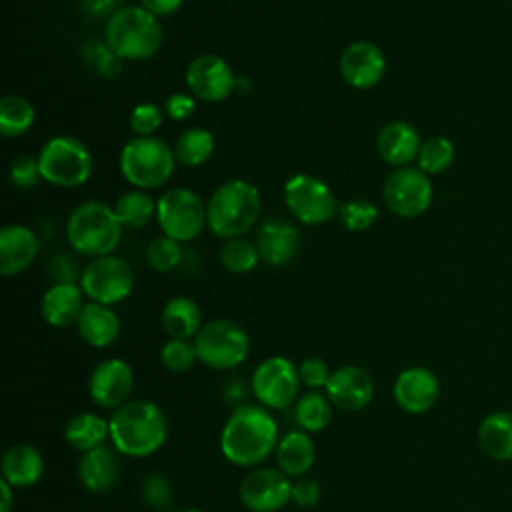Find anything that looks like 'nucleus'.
<instances>
[{"label": "nucleus", "instance_id": "f257e3e1", "mask_svg": "<svg viewBox=\"0 0 512 512\" xmlns=\"http://www.w3.org/2000/svg\"><path fill=\"white\" fill-rule=\"evenodd\" d=\"M278 424L262 404H242L232 410L220 432L224 458L242 468L266 462L278 446Z\"/></svg>", "mask_w": 512, "mask_h": 512}, {"label": "nucleus", "instance_id": "f03ea898", "mask_svg": "<svg viewBox=\"0 0 512 512\" xmlns=\"http://www.w3.org/2000/svg\"><path fill=\"white\" fill-rule=\"evenodd\" d=\"M108 422L112 446L130 458L152 456L168 438V420L152 400H128Z\"/></svg>", "mask_w": 512, "mask_h": 512}, {"label": "nucleus", "instance_id": "7ed1b4c3", "mask_svg": "<svg viewBox=\"0 0 512 512\" xmlns=\"http://www.w3.org/2000/svg\"><path fill=\"white\" fill-rule=\"evenodd\" d=\"M260 192L248 180H226L210 196L208 228L222 240L240 238L250 232L260 216Z\"/></svg>", "mask_w": 512, "mask_h": 512}, {"label": "nucleus", "instance_id": "20e7f679", "mask_svg": "<svg viewBox=\"0 0 512 512\" xmlns=\"http://www.w3.org/2000/svg\"><path fill=\"white\" fill-rule=\"evenodd\" d=\"M124 226L120 224L112 206L100 200H86L78 204L66 222L68 244L82 256H108L120 244Z\"/></svg>", "mask_w": 512, "mask_h": 512}, {"label": "nucleus", "instance_id": "39448f33", "mask_svg": "<svg viewBox=\"0 0 512 512\" xmlns=\"http://www.w3.org/2000/svg\"><path fill=\"white\" fill-rule=\"evenodd\" d=\"M162 26L158 18L142 6H122L116 10L104 28L106 46L120 60L152 58L162 44Z\"/></svg>", "mask_w": 512, "mask_h": 512}, {"label": "nucleus", "instance_id": "423d86ee", "mask_svg": "<svg viewBox=\"0 0 512 512\" xmlns=\"http://www.w3.org/2000/svg\"><path fill=\"white\" fill-rule=\"evenodd\" d=\"M120 172L128 184L152 190L166 184L176 168L174 148L156 136H134L120 150Z\"/></svg>", "mask_w": 512, "mask_h": 512}, {"label": "nucleus", "instance_id": "0eeeda50", "mask_svg": "<svg viewBox=\"0 0 512 512\" xmlns=\"http://www.w3.org/2000/svg\"><path fill=\"white\" fill-rule=\"evenodd\" d=\"M36 158L42 180L56 188H78L92 176L94 160L88 146L70 134L52 136Z\"/></svg>", "mask_w": 512, "mask_h": 512}, {"label": "nucleus", "instance_id": "6e6552de", "mask_svg": "<svg viewBox=\"0 0 512 512\" xmlns=\"http://www.w3.org/2000/svg\"><path fill=\"white\" fill-rule=\"evenodd\" d=\"M198 362L212 370H230L242 364L250 352L246 330L228 318H214L202 324L194 336Z\"/></svg>", "mask_w": 512, "mask_h": 512}, {"label": "nucleus", "instance_id": "1a4fd4ad", "mask_svg": "<svg viewBox=\"0 0 512 512\" xmlns=\"http://www.w3.org/2000/svg\"><path fill=\"white\" fill-rule=\"evenodd\" d=\"M156 222L166 236L188 242L208 226V208L196 192L170 188L156 200Z\"/></svg>", "mask_w": 512, "mask_h": 512}, {"label": "nucleus", "instance_id": "9d476101", "mask_svg": "<svg viewBox=\"0 0 512 512\" xmlns=\"http://www.w3.org/2000/svg\"><path fill=\"white\" fill-rule=\"evenodd\" d=\"M284 204L288 212L306 226H320L338 216V200L332 188L312 176L294 174L284 184Z\"/></svg>", "mask_w": 512, "mask_h": 512}, {"label": "nucleus", "instance_id": "9b49d317", "mask_svg": "<svg viewBox=\"0 0 512 512\" xmlns=\"http://www.w3.org/2000/svg\"><path fill=\"white\" fill-rule=\"evenodd\" d=\"M80 288L90 302L112 306L130 296L134 272L126 260L114 254L92 258L80 274Z\"/></svg>", "mask_w": 512, "mask_h": 512}, {"label": "nucleus", "instance_id": "f8f14e48", "mask_svg": "<svg viewBox=\"0 0 512 512\" xmlns=\"http://www.w3.org/2000/svg\"><path fill=\"white\" fill-rule=\"evenodd\" d=\"M386 208L400 218L422 216L432 204L430 176L418 166L394 168L382 186Z\"/></svg>", "mask_w": 512, "mask_h": 512}, {"label": "nucleus", "instance_id": "ddd939ff", "mask_svg": "<svg viewBox=\"0 0 512 512\" xmlns=\"http://www.w3.org/2000/svg\"><path fill=\"white\" fill-rule=\"evenodd\" d=\"M252 392L268 410H282L298 400L300 376L298 366L286 356H268L264 358L252 374Z\"/></svg>", "mask_w": 512, "mask_h": 512}, {"label": "nucleus", "instance_id": "4468645a", "mask_svg": "<svg viewBox=\"0 0 512 512\" xmlns=\"http://www.w3.org/2000/svg\"><path fill=\"white\" fill-rule=\"evenodd\" d=\"M238 496L250 512H278L292 502V482L280 468L256 466L242 478Z\"/></svg>", "mask_w": 512, "mask_h": 512}, {"label": "nucleus", "instance_id": "2eb2a0df", "mask_svg": "<svg viewBox=\"0 0 512 512\" xmlns=\"http://www.w3.org/2000/svg\"><path fill=\"white\" fill-rule=\"evenodd\" d=\"M184 78L190 92L206 102H222L238 86L230 64L218 54H198L192 58Z\"/></svg>", "mask_w": 512, "mask_h": 512}, {"label": "nucleus", "instance_id": "dca6fc26", "mask_svg": "<svg viewBox=\"0 0 512 512\" xmlns=\"http://www.w3.org/2000/svg\"><path fill=\"white\" fill-rule=\"evenodd\" d=\"M134 388V372L128 362L120 358H106L98 362L88 376L90 400L102 410H118L130 400Z\"/></svg>", "mask_w": 512, "mask_h": 512}, {"label": "nucleus", "instance_id": "f3484780", "mask_svg": "<svg viewBox=\"0 0 512 512\" xmlns=\"http://www.w3.org/2000/svg\"><path fill=\"white\" fill-rule=\"evenodd\" d=\"M324 394L334 408L344 412H358L374 398V378L368 370L356 364H344L332 370Z\"/></svg>", "mask_w": 512, "mask_h": 512}, {"label": "nucleus", "instance_id": "a211bd4d", "mask_svg": "<svg viewBox=\"0 0 512 512\" xmlns=\"http://www.w3.org/2000/svg\"><path fill=\"white\" fill-rule=\"evenodd\" d=\"M392 398L404 412L424 414L440 398V380L426 366L404 368L394 380Z\"/></svg>", "mask_w": 512, "mask_h": 512}, {"label": "nucleus", "instance_id": "6ab92c4d", "mask_svg": "<svg viewBox=\"0 0 512 512\" xmlns=\"http://www.w3.org/2000/svg\"><path fill=\"white\" fill-rule=\"evenodd\" d=\"M386 72L384 52L368 40L352 42L340 54V74L344 82L358 90L376 86Z\"/></svg>", "mask_w": 512, "mask_h": 512}, {"label": "nucleus", "instance_id": "aec40b11", "mask_svg": "<svg viewBox=\"0 0 512 512\" xmlns=\"http://www.w3.org/2000/svg\"><path fill=\"white\" fill-rule=\"evenodd\" d=\"M256 246L262 262L270 266H286L298 256L302 234L290 220L282 216H268L258 226Z\"/></svg>", "mask_w": 512, "mask_h": 512}, {"label": "nucleus", "instance_id": "412c9836", "mask_svg": "<svg viewBox=\"0 0 512 512\" xmlns=\"http://www.w3.org/2000/svg\"><path fill=\"white\" fill-rule=\"evenodd\" d=\"M114 446H100L80 454L76 464V476L80 484L92 494H104L112 490L120 480V458Z\"/></svg>", "mask_w": 512, "mask_h": 512}, {"label": "nucleus", "instance_id": "4be33fe9", "mask_svg": "<svg viewBox=\"0 0 512 512\" xmlns=\"http://www.w3.org/2000/svg\"><path fill=\"white\" fill-rule=\"evenodd\" d=\"M38 236L22 224H8L0 230V272L4 276L22 274L38 256Z\"/></svg>", "mask_w": 512, "mask_h": 512}, {"label": "nucleus", "instance_id": "5701e85b", "mask_svg": "<svg viewBox=\"0 0 512 512\" xmlns=\"http://www.w3.org/2000/svg\"><path fill=\"white\" fill-rule=\"evenodd\" d=\"M420 146H422V140L418 130L406 120L388 122L386 126L380 128L376 136L378 156L394 168L410 166V162L416 160Z\"/></svg>", "mask_w": 512, "mask_h": 512}, {"label": "nucleus", "instance_id": "b1692460", "mask_svg": "<svg viewBox=\"0 0 512 512\" xmlns=\"http://www.w3.org/2000/svg\"><path fill=\"white\" fill-rule=\"evenodd\" d=\"M84 304L86 302L80 284L56 282L42 294L40 314L48 326L66 328L78 322Z\"/></svg>", "mask_w": 512, "mask_h": 512}, {"label": "nucleus", "instance_id": "393cba45", "mask_svg": "<svg viewBox=\"0 0 512 512\" xmlns=\"http://www.w3.org/2000/svg\"><path fill=\"white\" fill-rule=\"evenodd\" d=\"M2 480L12 488H30L44 474V458L32 444H14L6 448L0 464Z\"/></svg>", "mask_w": 512, "mask_h": 512}, {"label": "nucleus", "instance_id": "a878e982", "mask_svg": "<svg viewBox=\"0 0 512 512\" xmlns=\"http://www.w3.org/2000/svg\"><path fill=\"white\" fill-rule=\"evenodd\" d=\"M76 328L80 338L88 346L106 348L118 340L122 326H120L118 314L110 306L98 304V302H86L76 322Z\"/></svg>", "mask_w": 512, "mask_h": 512}, {"label": "nucleus", "instance_id": "bb28decb", "mask_svg": "<svg viewBox=\"0 0 512 512\" xmlns=\"http://www.w3.org/2000/svg\"><path fill=\"white\" fill-rule=\"evenodd\" d=\"M276 468H280L288 478H302L316 460V446L308 432L292 430L278 440Z\"/></svg>", "mask_w": 512, "mask_h": 512}, {"label": "nucleus", "instance_id": "cd10ccee", "mask_svg": "<svg viewBox=\"0 0 512 512\" xmlns=\"http://www.w3.org/2000/svg\"><path fill=\"white\" fill-rule=\"evenodd\" d=\"M476 438L482 452L492 460H512V412L494 410L486 414L478 424Z\"/></svg>", "mask_w": 512, "mask_h": 512}, {"label": "nucleus", "instance_id": "c85d7f7f", "mask_svg": "<svg viewBox=\"0 0 512 512\" xmlns=\"http://www.w3.org/2000/svg\"><path fill=\"white\" fill-rule=\"evenodd\" d=\"M160 322L164 332L174 340H194L204 324L200 306L188 296L170 298L162 308Z\"/></svg>", "mask_w": 512, "mask_h": 512}, {"label": "nucleus", "instance_id": "c756f323", "mask_svg": "<svg viewBox=\"0 0 512 512\" xmlns=\"http://www.w3.org/2000/svg\"><path fill=\"white\" fill-rule=\"evenodd\" d=\"M106 438H110V422L94 412L76 414L64 426V440L80 454L104 446Z\"/></svg>", "mask_w": 512, "mask_h": 512}, {"label": "nucleus", "instance_id": "7c9ffc66", "mask_svg": "<svg viewBox=\"0 0 512 512\" xmlns=\"http://www.w3.org/2000/svg\"><path fill=\"white\" fill-rule=\"evenodd\" d=\"M334 406L328 400V396L320 390H308L306 394L298 396L294 406V418L300 426V430L314 434L322 432L332 422Z\"/></svg>", "mask_w": 512, "mask_h": 512}, {"label": "nucleus", "instance_id": "2f4dec72", "mask_svg": "<svg viewBox=\"0 0 512 512\" xmlns=\"http://www.w3.org/2000/svg\"><path fill=\"white\" fill-rule=\"evenodd\" d=\"M212 152H214V136L210 130H206L202 126L186 128L176 138V144H174L176 162H180L182 166H188V168L206 164L210 160Z\"/></svg>", "mask_w": 512, "mask_h": 512}, {"label": "nucleus", "instance_id": "473e14b6", "mask_svg": "<svg viewBox=\"0 0 512 512\" xmlns=\"http://www.w3.org/2000/svg\"><path fill=\"white\" fill-rule=\"evenodd\" d=\"M114 212L124 228L138 230L156 218V200L146 190L132 188L120 194L114 204Z\"/></svg>", "mask_w": 512, "mask_h": 512}, {"label": "nucleus", "instance_id": "72a5a7b5", "mask_svg": "<svg viewBox=\"0 0 512 512\" xmlns=\"http://www.w3.org/2000/svg\"><path fill=\"white\" fill-rule=\"evenodd\" d=\"M34 106L16 94L4 96L0 100V132L6 138H18L26 134L34 124Z\"/></svg>", "mask_w": 512, "mask_h": 512}, {"label": "nucleus", "instance_id": "f704fd0d", "mask_svg": "<svg viewBox=\"0 0 512 512\" xmlns=\"http://www.w3.org/2000/svg\"><path fill=\"white\" fill-rule=\"evenodd\" d=\"M218 258H220V264L228 272L246 274V272H252L258 266L260 252H258V246L254 242L240 236V238L224 240V244L218 252Z\"/></svg>", "mask_w": 512, "mask_h": 512}, {"label": "nucleus", "instance_id": "c9c22d12", "mask_svg": "<svg viewBox=\"0 0 512 512\" xmlns=\"http://www.w3.org/2000/svg\"><path fill=\"white\" fill-rule=\"evenodd\" d=\"M452 162H454V144L444 136H432L424 140L416 156L418 168L428 176L446 172L452 166Z\"/></svg>", "mask_w": 512, "mask_h": 512}, {"label": "nucleus", "instance_id": "e433bc0d", "mask_svg": "<svg viewBox=\"0 0 512 512\" xmlns=\"http://www.w3.org/2000/svg\"><path fill=\"white\" fill-rule=\"evenodd\" d=\"M376 218H378V208L374 202H370L366 198L346 200L338 208V220L350 232L368 230L376 222Z\"/></svg>", "mask_w": 512, "mask_h": 512}, {"label": "nucleus", "instance_id": "4c0bfd02", "mask_svg": "<svg viewBox=\"0 0 512 512\" xmlns=\"http://www.w3.org/2000/svg\"><path fill=\"white\" fill-rule=\"evenodd\" d=\"M146 262L156 272H170L182 262L180 242L162 234L154 238L146 248Z\"/></svg>", "mask_w": 512, "mask_h": 512}, {"label": "nucleus", "instance_id": "58836bf2", "mask_svg": "<svg viewBox=\"0 0 512 512\" xmlns=\"http://www.w3.org/2000/svg\"><path fill=\"white\" fill-rule=\"evenodd\" d=\"M160 362H162V366L168 372H176V374L188 372L198 362V354H196L194 342L170 338L160 348Z\"/></svg>", "mask_w": 512, "mask_h": 512}, {"label": "nucleus", "instance_id": "ea45409f", "mask_svg": "<svg viewBox=\"0 0 512 512\" xmlns=\"http://www.w3.org/2000/svg\"><path fill=\"white\" fill-rule=\"evenodd\" d=\"M164 120V110L154 104V102H142L138 106H134V110L130 112V130L136 136H154V132L162 126Z\"/></svg>", "mask_w": 512, "mask_h": 512}, {"label": "nucleus", "instance_id": "a19ab883", "mask_svg": "<svg viewBox=\"0 0 512 512\" xmlns=\"http://www.w3.org/2000/svg\"><path fill=\"white\" fill-rule=\"evenodd\" d=\"M8 176H10V182H12L16 188H20V190H32V188L42 180L40 166H38V158H32V156H28V154L16 156V158L10 162Z\"/></svg>", "mask_w": 512, "mask_h": 512}, {"label": "nucleus", "instance_id": "79ce46f5", "mask_svg": "<svg viewBox=\"0 0 512 512\" xmlns=\"http://www.w3.org/2000/svg\"><path fill=\"white\" fill-rule=\"evenodd\" d=\"M330 366L326 364V360L318 358V356H310L304 358L298 364V376H300V384L306 386L308 390H324L328 380H330Z\"/></svg>", "mask_w": 512, "mask_h": 512}, {"label": "nucleus", "instance_id": "37998d69", "mask_svg": "<svg viewBox=\"0 0 512 512\" xmlns=\"http://www.w3.org/2000/svg\"><path fill=\"white\" fill-rule=\"evenodd\" d=\"M142 498L150 508L164 512L172 504V486L164 476L152 474L142 484Z\"/></svg>", "mask_w": 512, "mask_h": 512}, {"label": "nucleus", "instance_id": "c03bdc74", "mask_svg": "<svg viewBox=\"0 0 512 512\" xmlns=\"http://www.w3.org/2000/svg\"><path fill=\"white\" fill-rule=\"evenodd\" d=\"M322 498V486L312 478H300L292 482V502L298 508H314Z\"/></svg>", "mask_w": 512, "mask_h": 512}, {"label": "nucleus", "instance_id": "a18cd8bd", "mask_svg": "<svg viewBox=\"0 0 512 512\" xmlns=\"http://www.w3.org/2000/svg\"><path fill=\"white\" fill-rule=\"evenodd\" d=\"M196 110V102L192 96L184 92H174L164 102V114L172 120H188Z\"/></svg>", "mask_w": 512, "mask_h": 512}, {"label": "nucleus", "instance_id": "49530a36", "mask_svg": "<svg viewBox=\"0 0 512 512\" xmlns=\"http://www.w3.org/2000/svg\"><path fill=\"white\" fill-rule=\"evenodd\" d=\"M140 6L156 18H162L174 14L182 6V0H140Z\"/></svg>", "mask_w": 512, "mask_h": 512}, {"label": "nucleus", "instance_id": "de8ad7c7", "mask_svg": "<svg viewBox=\"0 0 512 512\" xmlns=\"http://www.w3.org/2000/svg\"><path fill=\"white\" fill-rule=\"evenodd\" d=\"M84 8L90 16H112L120 10V0H84Z\"/></svg>", "mask_w": 512, "mask_h": 512}, {"label": "nucleus", "instance_id": "09e8293b", "mask_svg": "<svg viewBox=\"0 0 512 512\" xmlns=\"http://www.w3.org/2000/svg\"><path fill=\"white\" fill-rule=\"evenodd\" d=\"M12 486L6 480H0V492H2V504H0V512H12V504H14V494H12Z\"/></svg>", "mask_w": 512, "mask_h": 512}, {"label": "nucleus", "instance_id": "8fccbe9b", "mask_svg": "<svg viewBox=\"0 0 512 512\" xmlns=\"http://www.w3.org/2000/svg\"><path fill=\"white\" fill-rule=\"evenodd\" d=\"M176 512H206V510H200V508H184V510H176Z\"/></svg>", "mask_w": 512, "mask_h": 512}]
</instances>
